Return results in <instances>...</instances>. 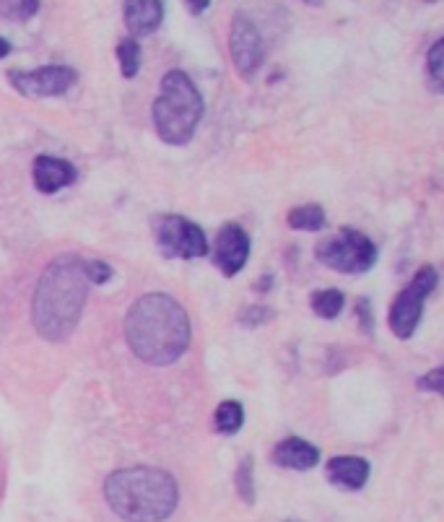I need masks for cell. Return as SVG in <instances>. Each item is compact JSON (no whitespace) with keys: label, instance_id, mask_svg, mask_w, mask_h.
<instances>
[{"label":"cell","instance_id":"27","mask_svg":"<svg viewBox=\"0 0 444 522\" xmlns=\"http://www.w3.org/2000/svg\"><path fill=\"white\" fill-rule=\"evenodd\" d=\"M8 55H11V42H8V39L0 37V60L8 58Z\"/></svg>","mask_w":444,"mask_h":522},{"label":"cell","instance_id":"18","mask_svg":"<svg viewBox=\"0 0 444 522\" xmlns=\"http://www.w3.org/2000/svg\"><path fill=\"white\" fill-rule=\"evenodd\" d=\"M117 60H120V71H123L125 78H136L138 71H141V45H138V39H120Z\"/></svg>","mask_w":444,"mask_h":522},{"label":"cell","instance_id":"6","mask_svg":"<svg viewBox=\"0 0 444 522\" xmlns=\"http://www.w3.org/2000/svg\"><path fill=\"white\" fill-rule=\"evenodd\" d=\"M437 281V268H434V265H424V268L413 276L411 284L395 297L393 307H390V328H393L395 336L408 341V338L416 333L421 312H424V302L429 299V294L437 289Z\"/></svg>","mask_w":444,"mask_h":522},{"label":"cell","instance_id":"1","mask_svg":"<svg viewBox=\"0 0 444 522\" xmlns=\"http://www.w3.org/2000/svg\"><path fill=\"white\" fill-rule=\"evenodd\" d=\"M190 336L193 328L185 307L164 291L143 294L125 315V341L151 367L174 364L190 346Z\"/></svg>","mask_w":444,"mask_h":522},{"label":"cell","instance_id":"26","mask_svg":"<svg viewBox=\"0 0 444 522\" xmlns=\"http://www.w3.org/2000/svg\"><path fill=\"white\" fill-rule=\"evenodd\" d=\"M187 3V11L193 13V16H203V13L211 8V0H185Z\"/></svg>","mask_w":444,"mask_h":522},{"label":"cell","instance_id":"29","mask_svg":"<svg viewBox=\"0 0 444 522\" xmlns=\"http://www.w3.org/2000/svg\"><path fill=\"white\" fill-rule=\"evenodd\" d=\"M426 3H439V0H426Z\"/></svg>","mask_w":444,"mask_h":522},{"label":"cell","instance_id":"16","mask_svg":"<svg viewBox=\"0 0 444 522\" xmlns=\"http://www.w3.org/2000/svg\"><path fill=\"white\" fill-rule=\"evenodd\" d=\"M286 221H289L291 229H299V232H320L322 226H325V211H322V206H315V203L296 206L291 208Z\"/></svg>","mask_w":444,"mask_h":522},{"label":"cell","instance_id":"24","mask_svg":"<svg viewBox=\"0 0 444 522\" xmlns=\"http://www.w3.org/2000/svg\"><path fill=\"white\" fill-rule=\"evenodd\" d=\"M416 387H419V390H424V393L442 395L444 393V369H432L429 374H424V377L416 382Z\"/></svg>","mask_w":444,"mask_h":522},{"label":"cell","instance_id":"5","mask_svg":"<svg viewBox=\"0 0 444 522\" xmlns=\"http://www.w3.org/2000/svg\"><path fill=\"white\" fill-rule=\"evenodd\" d=\"M317 260L333 268V271L356 276V273L369 271L377 263V245L367 234L346 226L335 237L322 239L320 245H317Z\"/></svg>","mask_w":444,"mask_h":522},{"label":"cell","instance_id":"7","mask_svg":"<svg viewBox=\"0 0 444 522\" xmlns=\"http://www.w3.org/2000/svg\"><path fill=\"white\" fill-rule=\"evenodd\" d=\"M154 234L164 258L193 260L203 258L208 252V239L203 229L185 216H174V213L156 216Z\"/></svg>","mask_w":444,"mask_h":522},{"label":"cell","instance_id":"3","mask_svg":"<svg viewBox=\"0 0 444 522\" xmlns=\"http://www.w3.org/2000/svg\"><path fill=\"white\" fill-rule=\"evenodd\" d=\"M104 499L125 522H164L180 504V486L172 473L136 465L107 476Z\"/></svg>","mask_w":444,"mask_h":522},{"label":"cell","instance_id":"9","mask_svg":"<svg viewBox=\"0 0 444 522\" xmlns=\"http://www.w3.org/2000/svg\"><path fill=\"white\" fill-rule=\"evenodd\" d=\"M76 71L68 65H42L37 71H11L8 81L21 97L47 99L63 97L76 84Z\"/></svg>","mask_w":444,"mask_h":522},{"label":"cell","instance_id":"13","mask_svg":"<svg viewBox=\"0 0 444 522\" xmlns=\"http://www.w3.org/2000/svg\"><path fill=\"white\" fill-rule=\"evenodd\" d=\"M328 481L338 489H346V491H359L367 486L369 481V463L359 455H335V458L328 460Z\"/></svg>","mask_w":444,"mask_h":522},{"label":"cell","instance_id":"22","mask_svg":"<svg viewBox=\"0 0 444 522\" xmlns=\"http://www.w3.org/2000/svg\"><path fill=\"white\" fill-rule=\"evenodd\" d=\"M273 320V310L271 307H247L242 315H239V323L247 325V328H255V325L271 323Z\"/></svg>","mask_w":444,"mask_h":522},{"label":"cell","instance_id":"14","mask_svg":"<svg viewBox=\"0 0 444 522\" xmlns=\"http://www.w3.org/2000/svg\"><path fill=\"white\" fill-rule=\"evenodd\" d=\"M271 460L281 468H289V471H309V468H315L320 463V450L307 439L289 437L284 442H278Z\"/></svg>","mask_w":444,"mask_h":522},{"label":"cell","instance_id":"10","mask_svg":"<svg viewBox=\"0 0 444 522\" xmlns=\"http://www.w3.org/2000/svg\"><path fill=\"white\" fill-rule=\"evenodd\" d=\"M250 258V237L239 224H224L219 237H216V250H213V265L224 273L226 278L237 276L245 268Z\"/></svg>","mask_w":444,"mask_h":522},{"label":"cell","instance_id":"8","mask_svg":"<svg viewBox=\"0 0 444 522\" xmlns=\"http://www.w3.org/2000/svg\"><path fill=\"white\" fill-rule=\"evenodd\" d=\"M229 52H232L234 68L245 81H252V78L258 76L265 63V42L260 29L247 13H237L232 19Z\"/></svg>","mask_w":444,"mask_h":522},{"label":"cell","instance_id":"28","mask_svg":"<svg viewBox=\"0 0 444 522\" xmlns=\"http://www.w3.org/2000/svg\"><path fill=\"white\" fill-rule=\"evenodd\" d=\"M302 3H307V6H312V8L322 6V0H302Z\"/></svg>","mask_w":444,"mask_h":522},{"label":"cell","instance_id":"11","mask_svg":"<svg viewBox=\"0 0 444 522\" xmlns=\"http://www.w3.org/2000/svg\"><path fill=\"white\" fill-rule=\"evenodd\" d=\"M167 0H123V19L133 39L151 37L164 21Z\"/></svg>","mask_w":444,"mask_h":522},{"label":"cell","instance_id":"20","mask_svg":"<svg viewBox=\"0 0 444 522\" xmlns=\"http://www.w3.org/2000/svg\"><path fill=\"white\" fill-rule=\"evenodd\" d=\"M426 68H429V81H432V89L442 91L444 89V39H437L426 55Z\"/></svg>","mask_w":444,"mask_h":522},{"label":"cell","instance_id":"25","mask_svg":"<svg viewBox=\"0 0 444 522\" xmlns=\"http://www.w3.org/2000/svg\"><path fill=\"white\" fill-rule=\"evenodd\" d=\"M369 307H372V304H369V299H361L359 304H356V312H359V323H361V328H364V333H367V336H372V310H369Z\"/></svg>","mask_w":444,"mask_h":522},{"label":"cell","instance_id":"21","mask_svg":"<svg viewBox=\"0 0 444 522\" xmlns=\"http://www.w3.org/2000/svg\"><path fill=\"white\" fill-rule=\"evenodd\" d=\"M234 484H237V494L242 497V502L252 504L255 502V478H252V458L247 455L237 468V476H234Z\"/></svg>","mask_w":444,"mask_h":522},{"label":"cell","instance_id":"19","mask_svg":"<svg viewBox=\"0 0 444 522\" xmlns=\"http://www.w3.org/2000/svg\"><path fill=\"white\" fill-rule=\"evenodd\" d=\"M39 11V0H0V19L24 24L34 19Z\"/></svg>","mask_w":444,"mask_h":522},{"label":"cell","instance_id":"4","mask_svg":"<svg viewBox=\"0 0 444 522\" xmlns=\"http://www.w3.org/2000/svg\"><path fill=\"white\" fill-rule=\"evenodd\" d=\"M203 112L206 102L190 76L185 71L164 73L161 94L154 102V125L161 141L169 146H185L193 141Z\"/></svg>","mask_w":444,"mask_h":522},{"label":"cell","instance_id":"17","mask_svg":"<svg viewBox=\"0 0 444 522\" xmlns=\"http://www.w3.org/2000/svg\"><path fill=\"white\" fill-rule=\"evenodd\" d=\"M309 304H312V312H315L317 317H322V320H333V317L341 315L346 297H343L341 289H322L312 294Z\"/></svg>","mask_w":444,"mask_h":522},{"label":"cell","instance_id":"2","mask_svg":"<svg viewBox=\"0 0 444 522\" xmlns=\"http://www.w3.org/2000/svg\"><path fill=\"white\" fill-rule=\"evenodd\" d=\"M89 299L84 260L60 255L47 265L34 291V328L45 341L60 343L76 330Z\"/></svg>","mask_w":444,"mask_h":522},{"label":"cell","instance_id":"12","mask_svg":"<svg viewBox=\"0 0 444 522\" xmlns=\"http://www.w3.org/2000/svg\"><path fill=\"white\" fill-rule=\"evenodd\" d=\"M32 177L34 187H37L39 193L52 195L63 190V187L73 185L76 169H73V164L65 162V159H58V156H37L32 167Z\"/></svg>","mask_w":444,"mask_h":522},{"label":"cell","instance_id":"15","mask_svg":"<svg viewBox=\"0 0 444 522\" xmlns=\"http://www.w3.org/2000/svg\"><path fill=\"white\" fill-rule=\"evenodd\" d=\"M245 424V408L237 400H224L213 413V426L219 434H237Z\"/></svg>","mask_w":444,"mask_h":522},{"label":"cell","instance_id":"23","mask_svg":"<svg viewBox=\"0 0 444 522\" xmlns=\"http://www.w3.org/2000/svg\"><path fill=\"white\" fill-rule=\"evenodd\" d=\"M86 268V278H89V284H107L112 278V268L107 263H102V260H91V263H84Z\"/></svg>","mask_w":444,"mask_h":522}]
</instances>
